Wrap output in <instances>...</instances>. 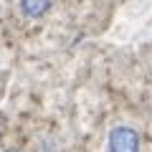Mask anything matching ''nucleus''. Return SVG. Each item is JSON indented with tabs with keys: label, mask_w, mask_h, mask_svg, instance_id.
Returning <instances> with one entry per match:
<instances>
[{
	"label": "nucleus",
	"mask_w": 152,
	"mask_h": 152,
	"mask_svg": "<svg viewBox=\"0 0 152 152\" xmlns=\"http://www.w3.org/2000/svg\"><path fill=\"white\" fill-rule=\"evenodd\" d=\"M109 152H140V134L132 127H114L109 132Z\"/></svg>",
	"instance_id": "obj_1"
},
{
	"label": "nucleus",
	"mask_w": 152,
	"mask_h": 152,
	"mask_svg": "<svg viewBox=\"0 0 152 152\" xmlns=\"http://www.w3.org/2000/svg\"><path fill=\"white\" fill-rule=\"evenodd\" d=\"M53 0H20V10L28 18H43L51 10Z\"/></svg>",
	"instance_id": "obj_2"
},
{
	"label": "nucleus",
	"mask_w": 152,
	"mask_h": 152,
	"mask_svg": "<svg viewBox=\"0 0 152 152\" xmlns=\"http://www.w3.org/2000/svg\"><path fill=\"white\" fill-rule=\"evenodd\" d=\"M5 152H18V150H5Z\"/></svg>",
	"instance_id": "obj_3"
}]
</instances>
